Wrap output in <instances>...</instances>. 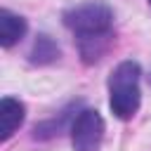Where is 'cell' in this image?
<instances>
[{
	"label": "cell",
	"instance_id": "52a82bcc",
	"mask_svg": "<svg viewBox=\"0 0 151 151\" xmlns=\"http://www.w3.org/2000/svg\"><path fill=\"white\" fill-rule=\"evenodd\" d=\"M149 2H151V0H149Z\"/></svg>",
	"mask_w": 151,
	"mask_h": 151
},
{
	"label": "cell",
	"instance_id": "7a4b0ae2",
	"mask_svg": "<svg viewBox=\"0 0 151 151\" xmlns=\"http://www.w3.org/2000/svg\"><path fill=\"white\" fill-rule=\"evenodd\" d=\"M64 24L80 40L109 38L111 26H113V12L101 2H87V5L68 9L64 14Z\"/></svg>",
	"mask_w": 151,
	"mask_h": 151
},
{
	"label": "cell",
	"instance_id": "6da1fadb",
	"mask_svg": "<svg viewBox=\"0 0 151 151\" xmlns=\"http://www.w3.org/2000/svg\"><path fill=\"white\" fill-rule=\"evenodd\" d=\"M139 64L134 61H123L113 68L111 78H109V104H111V111L120 118V120H127L137 113L139 109V101H142V92H139Z\"/></svg>",
	"mask_w": 151,
	"mask_h": 151
},
{
	"label": "cell",
	"instance_id": "5b68a950",
	"mask_svg": "<svg viewBox=\"0 0 151 151\" xmlns=\"http://www.w3.org/2000/svg\"><path fill=\"white\" fill-rule=\"evenodd\" d=\"M24 33H26V21L9 9H0V45L12 47L17 40L24 38Z\"/></svg>",
	"mask_w": 151,
	"mask_h": 151
},
{
	"label": "cell",
	"instance_id": "3957f363",
	"mask_svg": "<svg viewBox=\"0 0 151 151\" xmlns=\"http://www.w3.org/2000/svg\"><path fill=\"white\" fill-rule=\"evenodd\" d=\"M104 139V120L99 111L83 109L71 125V142L76 151H99Z\"/></svg>",
	"mask_w": 151,
	"mask_h": 151
},
{
	"label": "cell",
	"instance_id": "8992f818",
	"mask_svg": "<svg viewBox=\"0 0 151 151\" xmlns=\"http://www.w3.org/2000/svg\"><path fill=\"white\" fill-rule=\"evenodd\" d=\"M57 57H59V45L50 35H38V40L33 42V50H31V61L33 64H50Z\"/></svg>",
	"mask_w": 151,
	"mask_h": 151
},
{
	"label": "cell",
	"instance_id": "277c9868",
	"mask_svg": "<svg viewBox=\"0 0 151 151\" xmlns=\"http://www.w3.org/2000/svg\"><path fill=\"white\" fill-rule=\"evenodd\" d=\"M21 123H24V104L19 99L5 97L0 101V137L9 139Z\"/></svg>",
	"mask_w": 151,
	"mask_h": 151
}]
</instances>
